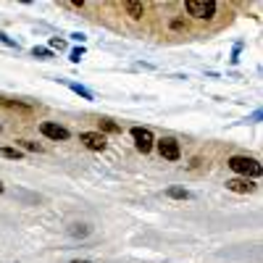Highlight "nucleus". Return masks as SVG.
Instances as JSON below:
<instances>
[{"instance_id": "f257e3e1", "label": "nucleus", "mask_w": 263, "mask_h": 263, "mask_svg": "<svg viewBox=\"0 0 263 263\" xmlns=\"http://www.w3.org/2000/svg\"><path fill=\"white\" fill-rule=\"evenodd\" d=\"M227 166H229L234 174H239V177H245V179H253V182L263 174V166H260L255 158H250V156H232V158L227 161Z\"/></svg>"}, {"instance_id": "9b49d317", "label": "nucleus", "mask_w": 263, "mask_h": 263, "mask_svg": "<svg viewBox=\"0 0 263 263\" xmlns=\"http://www.w3.org/2000/svg\"><path fill=\"white\" fill-rule=\"evenodd\" d=\"M0 158H6V161H21V158H24V150H18V147H0Z\"/></svg>"}, {"instance_id": "0eeeda50", "label": "nucleus", "mask_w": 263, "mask_h": 263, "mask_svg": "<svg viewBox=\"0 0 263 263\" xmlns=\"http://www.w3.org/2000/svg\"><path fill=\"white\" fill-rule=\"evenodd\" d=\"M255 182L253 179H245V177H234V179H227V190L229 192H237V195H250L255 192Z\"/></svg>"}, {"instance_id": "2eb2a0df", "label": "nucleus", "mask_w": 263, "mask_h": 263, "mask_svg": "<svg viewBox=\"0 0 263 263\" xmlns=\"http://www.w3.org/2000/svg\"><path fill=\"white\" fill-rule=\"evenodd\" d=\"M90 232H92V229L87 227V224H71V227H69V234H71V237H87Z\"/></svg>"}, {"instance_id": "20e7f679", "label": "nucleus", "mask_w": 263, "mask_h": 263, "mask_svg": "<svg viewBox=\"0 0 263 263\" xmlns=\"http://www.w3.org/2000/svg\"><path fill=\"white\" fill-rule=\"evenodd\" d=\"M40 135L53 140V142H66V140L71 137V132L66 129V126H61V124H55V121H42L40 124Z\"/></svg>"}, {"instance_id": "412c9836", "label": "nucleus", "mask_w": 263, "mask_h": 263, "mask_svg": "<svg viewBox=\"0 0 263 263\" xmlns=\"http://www.w3.org/2000/svg\"><path fill=\"white\" fill-rule=\"evenodd\" d=\"M6 192V184H3V179H0V195H3Z\"/></svg>"}, {"instance_id": "ddd939ff", "label": "nucleus", "mask_w": 263, "mask_h": 263, "mask_svg": "<svg viewBox=\"0 0 263 263\" xmlns=\"http://www.w3.org/2000/svg\"><path fill=\"white\" fill-rule=\"evenodd\" d=\"M66 84H69V90H71V92H77L79 98H84V100H92V92L87 90V87H82V84H77V82H66Z\"/></svg>"}, {"instance_id": "7ed1b4c3", "label": "nucleus", "mask_w": 263, "mask_h": 263, "mask_svg": "<svg viewBox=\"0 0 263 263\" xmlns=\"http://www.w3.org/2000/svg\"><path fill=\"white\" fill-rule=\"evenodd\" d=\"M129 135H132V140H135V147L142 153V156H147V153L156 147V137H153V132H150L147 126H132Z\"/></svg>"}, {"instance_id": "1a4fd4ad", "label": "nucleus", "mask_w": 263, "mask_h": 263, "mask_svg": "<svg viewBox=\"0 0 263 263\" xmlns=\"http://www.w3.org/2000/svg\"><path fill=\"white\" fill-rule=\"evenodd\" d=\"M124 11H126L129 18H142V13H145V3H137V0H126V3H124Z\"/></svg>"}, {"instance_id": "4be33fe9", "label": "nucleus", "mask_w": 263, "mask_h": 263, "mask_svg": "<svg viewBox=\"0 0 263 263\" xmlns=\"http://www.w3.org/2000/svg\"><path fill=\"white\" fill-rule=\"evenodd\" d=\"M0 129H3V124H0Z\"/></svg>"}, {"instance_id": "423d86ee", "label": "nucleus", "mask_w": 263, "mask_h": 263, "mask_svg": "<svg viewBox=\"0 0 263 263\" xmlns=\"http://www.w3.org/2000/svg\"><path fill=\"white\" fill-rule=\"evenodd\" d=\"M79 142H82L87 150H92V153H103V150L108 147V137L100 135L98 129H95V132H82V135H79Z\"/></svg>"}, {"instance_id": "9d476101", "label": "nucleus", "mask_w": 263, "mask_h": 263, "mask_svg": "<svg viewBox=\"0 0 263 263\" xmlns=\"http://www.w3.org/2000/svg\"><path fill=\"white\" fill-rule=\"evenodd\" d=\"M166 197H171V200H190V190H184V187H168L166 190Z\"/></svg>"}, {"instance_id": "f8f14e48", "label": "nucleus", "mask_w": 263, "mask_h": 263, "mask_svg": "<svg viewBox=\"0 0 263 263\" xmlns=\"http://www.w3.org/2000/svg\"><path fill=\"white\" fill-rule=\"evenodd\" d=\"M16 147L18 150H27V153H42V150H45L40 142H32V140H16Z\"/></svg>"}, {"instance_id": "f03ea898", "label": "nucleus", "mask_w": 263, "mask_h": 263, "mask_svg": "<svg viewBox=\"0 0 263 263\" xmlns=\"http://www.w3.org/2000/svg\"><path fill=\"white\" fill-rule=\"evenodd\" d=\"M184 8H187V13L192 18H213L218 3H216V0H187Z\"/></svg>"}, {"instance_id": "a211bd4d", "label": "nucleus", "mask_w": 263, "mask_h": 263, "mask_svg": "<svg viewBox=\"0 0 263 263\" xmlns=\"http://www.w3.org/2000/svg\"><path fill=\"white\" fill-rule=\"evenodd\" d=\"M66 48V42L58 40V37H50V50H63Z\"/></svg>"}, {"instance_id": "6ab92c4d", "label": "nucleus", "mask_w": 263, "mask_h": 263, "mask_svg": "<svg viewBox=\"0 0 263 263\" xmlns=\"http://www.w3.org/2000/svg\"><path fill=\"white\" fill-rule=\"evenodd\" d=\"M0 42H3V45H8V48H18L16 42H13V40H11L8 34H3V32H0Z\"/></svg>"}, {"instance_id": "aec40b11", "label": "nucleus", "mask_w": 263, "mask_h": 263, "mask_svg": "<svg viewBox=\"0 0 263 263\" xmlns=\"http://www.w3.org/2000/svg\"><path fill=\"white\" fill-rule=\"evenodd\" d=\"M69 263H92V260H84V258H74V260H69Z\"/></svg>"}, {"instance_id": "dca6fc26", "label": "nucleus", "mask_w": 263, "mask_h": 263, "mask_svg": "<svg viewBox=\"0 0 263 263\" xmlns=\"http://www.w3.org/2000/svg\"><path fill=\"white\" fill-rule=\"evenodd\" d=\"M32 55H34V58H42V61H48V58H53V50H50V48H32Z\"/></svg>"}, {"instance_id": "f3484780", "label": "nucleus", "mask_w": 263, "mask_h": 263, "mask_svg": "<svg viewBox=\"0 0 263 263\" xmlns=\"http://www.w3.org/2000/svg\"><path fill=\"white\" fill-rule=\"evenodd\" d=\"M82 55H84V48H74V50L69 53V58H71V63H79V61H82Z\"/></svg>"}, {"instance_id": "39448f33", "label": "nucleus", "mask_w": 263, "mask_h": 263, "mask_svg": "<svg viewBox=\"0 0 263 263\" xmlns=\"http://www.w3.org/2000/svg\"><path fill=\"white\" fill-rule=\"evenodd\" d=\"M156 150L161 153V158H166V161H179L182 158V147H179V142L174 140V137L156 140Z\"/></svg>"}, {"instance_id": "6e6552de", "label": "nucleus", "mask_w": 263, "mask_h": 263, "mask_svg": "<svg viewBox=\"0 0 263 263\" xmlns=\"http://www.w3.org/2000/svg\"><path fill=\"white\" fill-rule=\"evenodd\" d=\"M98 132L100 135H121V124L114 119H98Z\"/></svg>"}, {"instance_id": "4468645a", "label": "nucleus", "mask_w": 263, "mask_h": 263, "mask_svg": "<svg viewBox=\"0 0 263 263\" xmlns=\"http://www.w3.org/2000/svg\"><path fill=\"white\" fill-rule=\"evenodd\" d=\"M0 103H3L6 108H16V111H24V114H29V111H32V105L21 103V100H6V98H0Z\"/></svg>"}]
</instances>
